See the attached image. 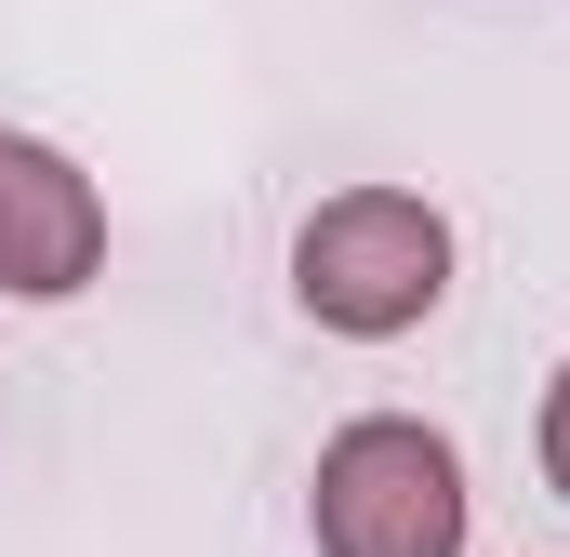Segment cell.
Listing matches in <instances>:
<instances>
[{"instance_id":"7a4b0ae2","label":"cell","mask_w":570,"mask_h":557,"mask_svg":"<svg viewBox=\"0 0 570 557\" xmlns=\"http://www.w3.org/2000/svg\"><path fill=\"white\" fill-rule=\"evenodd\" d=\"M318 557H464V451L412 412H372L318 451L305 491Z\"/></svg>"},{"instance_id":"3957f363","label":"cell","mask_w":570,"mask_h":557,"mask_svg":"<svg viewBox=\"0 0 570 557\" xmlns=\"http://www.w3.org/2000/svg\"><path fill=\"white\" fill-rule=\"evenodd\" d=\"M107 266V199L67 146L40 134H0V292L27 305H67L80 278Z\"/></svg>"},{"instance_id":"6da1fadb","label":"cell","mask_w":570,"mask_h":557,"mask_svg":"<svg viewBox=\"0 0 570 557\" xmlns=\"http://www.w3.org/2000/svg\"><path fill=\"white\" fill-rule=\"evenodd\" d=\"M292 292H305V319L345 332V345L425 332L438 292H451V226H438V199H412V186H345V199H318L305 240H292Z\"/></svg>"},{"instance_id":"277c9868","label":"cell","mask_w":570,"mask_h":557,"mask_svg":"<svg viewBox=\"0 0 570 557\" xmlns=\"http://www.w3.org/2000/svg\"><path fill=\"white\" fill-rule=\"evenodd\" d=\"M544 478H558V505H570V372L544 385Z\"/></svg>"}]
</instances>
